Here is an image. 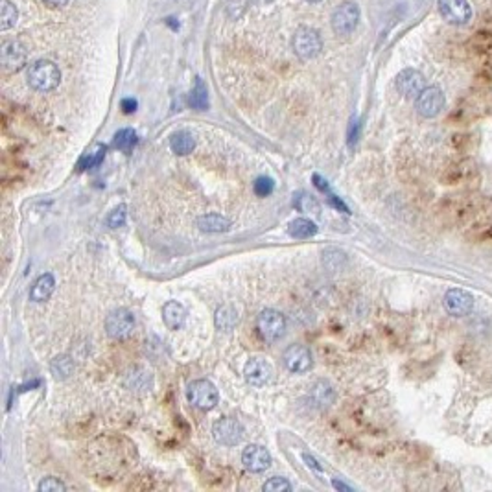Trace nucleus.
I'll use <instances>...</instances> for the list:
<instances>
[{
    "instance_id": "nucleus-15",
    "label": "nucleus",
    "mask_w": 492,
    "mask_h": 492,
    "mask_svg": "<svg viewBox=\"0 0 492 492\" xmlns=\"http://www.w3.org/2000/svg\"><path fill=\"white\" fill-rule=\"evenodd\" d=\"M397 89L406 98H417L426 89V80H424V76L418 70L404 69L397 76Z\"/></svg>"
},
{
    "instance_id": "nucleus-34",
    "label": "nucleus",
    "mask_w": 492,
    "mask_h": 492,
    "mask_svg": "<svg viewBox=\"0 0 492 492\" xmlns=\"http://www.w3.org/2000/svg\"><path fill=\"white\" fill-rule=\"evenodd\" d=\"M358 133H360V122L358 120H353V124H350V133H348V142H350V146L358 140Z\"/></svg>"
},
{
    "instance_id": "nucleus-18",
    "label": "nucleus",
    "mask_w": 492,
    "mask_h": 492,
    "mask_svg": "<svg viewBox=\"0 0 492 492\" xmlns=\"http://www.w3.org/2000/svg\"><path fill=\"white\" fill-rule=\"evenodd\" d=\"M54 289H55L54 275H50V273L41 275L39 279L34 282V286H32L30 299L34 301V303H43V301L50 299V295L54 294Z\"/></svg>"
},
{
    "instance_id": "nucleus-3",
    "label": "nucleus",
    "mask_w": 492,
    "mask_h": 492,
    "mask_svg": "<svg viewBox=\"0 0 492 492\" xmlns=\"http://www.w3.org/2000/svg\"><path fill=\"white\" fill-rule=\"evenodd\" d=\"M360 15H362V11H360V6L356 2H353V0L341 2L332 11V19H330L334 32L339 35H347L354 32L360 22Z\"/></svg>"
},
{
    "instance_id": "nucleus-12",
    "label": "nucleus",
    "mask_w": 492,
    "mask_h": 492,
    "mask_svg": "<svg viewBox=\"0 0 492 492\" xmlns=\"http://www.w3.org/2000/svg\"><path fill=\"white\" fill-rule=\"evenodd\" d=\"M444 308L453 317H463L468 315L474 308V297L472 294H468L467 289L452 288L448 289L444 295Z\"/></svg>"
},
{
    "instance_id": "nucleus-8",
    "label": "nucleus",
    "mask_w": 492,
    "mask_h": 492,
    "mask_svg": "<svg viewBox=\"0 0 492 492\" xmlns=\"http://www.w3.org/2000/svg\"><path fill=\"white\" fill-rule=\"evenodd\" d=\"M444 104H446L444 93L439 89L437 85H432V87H426L417 96L415 107H417V113L423 118H435L444 109Z\"/></svg>"
},
{
    "instance_id": "nucleus-29",
    "label": "nucleus",
    "mask_w": 492,
    "mask_h": 492,
    "mask_svg": "<svg viewBox=\"0 0 492 492\" xmlns=\"http://www.w3.org/2000/svg\"><path fill=\"white\" fill-rule=\"evenodd\" d=\"M262 491L266 492H289L292 491V483L286 477H271L262 485Z\"/></svg>"
},
{
    "instance_id": "nucleus-13",
    "label": "nucleus",
    "mask_w": 492,
    "mask_h": 492,
    "mask_svg": "<svg viewBox=\"0 0 492 492\" xmlns=\"http://www.w3.org/2000/svg\"><path fill=\"white\" fill-rule=\"evenodd\" d=\"M437 6L450 25H467L472 17V8L467 0H437Z\"/></svg>"
},
{
    "instance_id": "nucleus-21",
    "label": "nucleus",
    "mask_w": 492,
    "mask_h": 492,
    "mask_svg": "<svg viewBox=\"0 0 492 492\" xmlns=\"http://www.w3.org/2000/svg\"><path fill=\"white\" fill-rule=\"evenodd\" d=\"M288 233L289 236H294V238L299 240L310 238V236H313V234L317 233V225L313 224L312 219L297 218L288 225Z\"/></svg>"
},
{
    "instance_id": "nucleus-33",
    "label": "nucleus",
    "mask_w": 492,
    "mask_h": 492,
    "mask_svg": "<svg viewBox=\"0 0 492 492\" xmlns=\"http://www.w3.org/2000/svg\"><path fill=\"white\" fill-rule=\"evenodd\" d=\"M122 111H124L125 115H131V113H135V111H137V100H133V98L122 100Z\"/></svg>"
},
{
    "instance_id": "nucleus-25",
    "label": "nucleus",
    "mask_w": 492,
    "mask_h": 492,
    "mask_svg": "<svg viewBox=\"0 0 492 492\" xmlns=\"http://www.w3.org/2000/svg\"><path fill=\"white\" fill-rule=\"evenodd\" d=\"M50 371L57 380H65L70 374L74 373V362L69 356H57L50 363Z\"/></svg>"
},
{
    "instance_id": "nucleus-11",
    "label": "nucleus",
    "mask_w": 492,
    "mask_h": 492,
    "mask_svg": "<svg viewBox=\"0 0 492 492\" xmlns=\"http://www.w3.org/2000/svg\"><path fill=\"white\" fill-rule=\"evenodd\" d=\"M244 376L249 385L264 388L273 378V365L264 358H251L244 367Z\"/></svg>"
},
{
    "instance_id": "nucleus-2",
    "label": "nucleus",
    "mask_w": 492,
    "mask_h": 492,
    "mask_svg": "<svg viewBox=\"0 0 492 492\" xmlns=\"http://www.w3.org/2000/svg\"><path fill=\"white\" fill-rule=\"evenodd\" d=\"M257 330H259L260 338L268 343H275L286 332V317L282 313L277 312L273 308H266L259 313L257 319Z\"/></svg>"
},
{
    "instance_id": "nucleus-35",
    "label": "nucleus",
    "mask_w": 492,
    "mask_h": 492,
    "mask_svg": "<svg viewBox=\"0 0 492 492\" xmlns=\"http://www.w3.org/2000/svg\"><path fill=\"white\" fill-rule=\"evenodd\" d=\"M303 458H304V461L308 463V467H312L313 470H317V472H321V470H323V468H321V465H319V463L315 461V459H313L312 456H308V453H304Z\"/></svg>"
},
{
    "instance_id": "nucleus-26",
    "label": "nucleus",
    "mask_w": 492,
    "mask_h": 492,
    "mask_svg": "<svg viewBox=\"0 0 492 492\" xmlns=\"http://www.w3.org/2000/svg\"><path fill=\"white\" fill-rule=\"evenodd\" d=\"M139 144V135L137 131L125 128V130H120L118 133L115 135V148L120 149V151H131L135 146Z\"/></svg>"
},
{
    "instance_id": "nucleus-27",
    "label": "nucleus",
    "mask_w": 492,
    "mask_h": 492,
    "mask_svg": "<svg viewBox=\"0 0 492 492\" xmlns=\"http://www.w3.org/2000/svg\"><path fill=\"white\" fill-rule=\"evenodd\" d=\"M105 151H107V148H105V146H102V144L95 146V149H93V151H89V153L85 155L83 159L80 160V170L98 168L100 164L104 163Z\"/></svg>"
},
{
    "instance_id": "nucleus-17",
    "label": "nucleus",
    "mask_w": 492,
    "mask_h": 492,
    "mask_svg": "<svg viewBox=\"0 0 492 492\" xmlns=\"http://www.w3.org/2000/svg\"><path fill=\"white\" fill-rule=\"evenodd\" d=\"M124 383L130 391H149L153 385V376L144 367H133L125 373Z\"/></svg>"
},
{
    "instance_id": "nucleus-36",
    "label": "nucleus",
    "mask_w": 492,
    "mask_h": 492,
    "mask_svg": "<svg viewBox=\"0 0 492 492\" xmlns=\"http://www.w3.org/2000/svg\"><path fill=\"white\" fill-rule=\"evenodd\" d=\"M313 181H315V186H317L319 190H323V192H328V184L327 181L321 179L319 175H313Z\"/></svg>"
},
{
    "instance_id": "nucleus-28",
    "label": "nucleus",
    "mask_w": 492,
    "mask_h": 492,
    "mask_svg": "<svg viewBox=\"0 0 492 492\" xmlns=\"http://www.w3.org/2000/svg\"><path fill=\"white\" fill-rule=\"evenodd\" d=\"M253 190H254V194L260 196V198H268L269 194H273L275 181L271 179V177L262 175V177H259V179L253 183Z\"/></svg>"
},
{
    "instance_id": "nucleus-14",
    "label": "nucleus",
    "mask_w": 492,
    "mask_h": 492,
    "mask_svg": "<svg viewBox=\"0 0 492 492\" xmlns=\"http://www.w3.org/2000/svg\"><path fill=\"white\" fill-rule=\"evenodd\" d=\"M271 453H269L268 448L260 446V444H249L242 452V463L244 467L247 468L249 472L260 474L266 472L269 467H271Z\"/></svg>"
},
{
    "instance_id": "nucleus-24",
    "label": "nucleus",
    "mask_w": 492,
    "mask_h": 492,
    "mask_svg": "<svg viewBox=\"0 0 492 492\" xmlns=\"http://www.w3.org/2000/svg\"><path fill=\"white\" fill-rule=\"evenodd\" d=\"M17 19H19V11L15 4H11L10 0H0V28L10 30L11 26H15Z\"/></svg>"
},
{
    "instance_id": "nucleus-20",
    "label": "nucleus",
    "mask_w": 492,
    "mask_h": 492,
    "mask_svg": "<svg viewBox=\"0 0 492 492\" xmlns=\"http://www.w3.org/2000/svg\"><path fill=\"white\" fill-rule=\"evenodd\" d=\"M170 148L177 155H189L194 151L196 139L189 131H177V133L172 135V139H170Z\"/></svg>"
},
{
    "instance_id": "nucleus-5",
    "label": "nucleus",
    "mask_w": 492,
    "mask_h": 492,
    "mask_svg": "<svg viewBox=\"0 0 492 492\" xmlns=\"http://www.w3.org/2000/svg\"><path fill=\"white\" fill-rule=\"evenodd\" d=\"M186 397L198 409L209 411V409L216 408V404L219 400L218 389L210 380H194L189 385Z\"/></svg>"
},
{
    "instance_id": "nucleus-19",
    "label": "nucleus",
    "mask_w": 492,
    "mask_h": 492,
    "mask_svg": "<svg viewBox=\"0 0 492 492\" xmlns=\"http://www.w3.org/2000/svg\"><path fill=\"white\" fill-rule=\"evenodd\" d=\"M198 227L203 233H225L229 231L231 221L221 214H205L198 218Z\"/></svg>"
},
{
    "instance_id": "nucleus-4",
    "label": "nucleus",
    "mask_w": 492,
    "mask_h": 492,
    "mask_svg": "<svg viewBox=\"0 0 492 492\" xmlns=\"http://www.w3.org/2000/svg\"><path fill=\"white\" fill-rule=\"evenodd\" d=\"M292 45H294V52L301 60H313V57H317L321 48H323V39H321L317 30L299 28L295 32L294 39H292Z\"/></svg>"
},
{
    "instance_id": "nucleus-37",
    "label": "nucleus",
    "mask_w": 492,
    "mask_h": 492,
    "mask_svg": "<svg viewBox=\"0 0 492 492\" xmlns=\"http://www.w3.org/2000/svg\"><path fill=\"white\" fill-rule=\"evenodd\" d=\"M332 485H334V487H336V488H339V491H347V492H350V491H353V488L348 487V485H345V483L338 481V479H334V481H332Z\"/></svg>"
},
{
    "instance_id": "nucleus-6",
    "label": "nucleus",
    "mask_w": 492,
    "mask_h": 492,
    "mask_svg": "<svg viewBox=\"0 0 492 492\" xmlns=\"http://www.w3.org/2000/svg\"><path fill=\"white\" fill-rule=\"evenodd\" d=\"M105 332L113 339H128L135 332V315L128 308H116L105 317Z\"/></svg>"
},
{
    "instance_id": "nucleus-9",
    "label": "nucleus",
    "mask_w": 492,
    "mask_h": 492,
    "mask_svg": "<svg viewBox=\"0 0 492 492\" xmlns=\"http://www.w3.org/2000/svg\"><path fill=\"white\" fill-rule=\"evenodd\" d=\"M212 437L218 444L224 446H236L244 439V426L236 418H221L214 424Z\"/></svg>"
},
{
    "instance_id": "nucleus-23",
    "label": "nucleus",
    "mask_w": 492,
    "mask_h": 492,
    "mask_svg": "<svg viewBox=\"0 0 492 492\" xmlns=\"http://www.w3.org/2000/svg\"><path fill=\"white\" fill-rule=\"evenodd\" d=\"M238 323V312L233 306H221L216 312V327L224 332H231Z\"/></svg>"
},
{
    "instance_id": "nucleus-22",
    "label": "nucleus",
    "mask_w": 492,
    "mask_h": 492,
    "mask_svg": "<svg viewBox=\"0 0 492 492\" xmlns=\"http://www.w3.org/2000/svg\"><path fill=\"white\" fill-rule=\"evenodd\" d=\"M190 105L198 111H205L209 107V90L201 78H196L194 89L190 93Z\"/></svg>"
},
{
    "instance_id": "nucleus-31",
    "label": "nucleus",
    "mask_w": 492,
    "mask_h": 492,
    "mask_svg": "<svg viewBox=\"0 0 492 492\" xmlns=\"http://www.w3.org/2000/svg\"><path fill=\"white\" fill-rule=\"evenodd\" d=\"M125 216H128V214H125V205H120V207H116V209L107 216V225H109L111 229L124 227Z\"/></svg>"
},
{
    "instance_id": "nucleus-7",
    "label": "nucleus",
    "mask_w": 492,
    "mask_h": 492,
    "mask_svg": "<svg viewBox=\"0 0 492 492\" xmlns=\"http://www.w3.org/2000/svg\"><path fill=\"white\" fill-rule=\"evenodd\" d=\"M28 61V50L15 39H6L0 45V65L6 72H19Z\"/></svg>"
},
{
    "instance_id": "nucleus-30",
    "label": "nucleus",
    "mask_w": 492,
    "mask_h": 492,
    "mask_svg": "<svg viewBox=\"0 0 492 492\" xmlns=\"http://www.w3.org/2000/svg\"><path fill=\"white\" fill-rule=\"evenodd\" d=\"M37 488H39L41 492H63V491H67V485L61 481L60 477L48 476L39 483V487Z\"/></svg>"
},
{
    "instance_id": "nucleus-32",
    "label": "nucleus",
    "mask_w": 492,
    "mask_h": 492,
    "mask_svg": "<svg viewBox=\"0 0 492 492\" xmlns=\"http://www.w3.org/2000/svg\"><path fill=\"white\" fill-rule=\"evenodd\" d=\"M295 205H297V209L301 210V212H308L310 209H312L313 212H317V210H319L317 201H315V199H313L312 196H310V198H308V196L301 194L297 198V203H295Z\"/></svg>"
},
{
    "instance_id": "nucleus-16",
    "label": "nucleus",
    "mask_w": 492,
    "mask_h": 492,
    "mask_svg": "<svg viewBox=\"0 0 492 492\" xmlns=\"http://www.w3.org/2000/svg\"><path fill=\"white\" fill-rule=\"evenodd\" d=\"M163 321L166 324L168 330L172 332H177L186 323V310L181 303L177 301H168V303L163 306Z\"/></svg>"
},
{
    "instance_id": "nucleus-1",
    "label": "nucleus",
    "mask_w": 492,
    "mask_h": 492,
    "mask_svg": "<svg viewBox=\"0 0 492 492\" xmlns=\"http://www.w3.org/2000/svg\"><path fill=\"white\" fill-rule=\"evenodd\" d=\"M61 81L60 67L54 61L39 60L32 63L28 69V85L37 93H50L54 90Z\"/></svg>"
},
{
    "instance_id": "nucleus-38",
    "label": "nucleus",
    "mask_w": 492,
    "mask_h": 492,
    "mask_svg": "<svg viewBox=\"0 0 492 492\" xmlns=\"http://www.w3.org/2000/svg\"><path fill=\"white\" fill-rule=\"evenodd\" d=\"M45 2H48L50 6H55V8H61V6H65L69 0H45Z\"/></svg>"
},
{
    "instance_id": "nucleus-39",
    "label": "nucleus",
    "mask_w": 492,
    "mask_h": 492,
    "mask_svg": "<svg viewBox=\"0 0 492 492\" xmlns=\"http://www.w3.org/2000/svg\"><path fill=\"white\" fill-rule=\"evenodd\" d=\"M308 2H319V0H308Z\"/></svg>"
},
{
    "instance_id": "nucleus-10",
    "label": "nucleus",
    "mask_w": 492,
    "mask_h": 492,
    "mask_svg": "<svg viewBox=\"0 0 492 492\" xmlns=\"http://www.w3.org/2000/svg\"><path fill=\"white\" fill-rule=\"evenodd\" d=\"M282 360L286 369L292 371V373H308L310 369L313 367L312 353H310V348L304 347V345H289V347L284 350Z\"/></svg>"
}]
</instances>
